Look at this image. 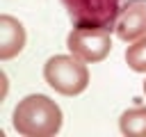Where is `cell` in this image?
Returning <instances> with one entry per match:
<instances>
[{
  "mask_svg": "<svg viewBox=\"0 0 146 137\" xmlns=\"http://www.w3.org/2000/svg\"><path fill=\"white\" fill-rule=\"evenodd\" d=\"M62 107L46 94L21 98L11 114V126L23 137H52L62 128Z\"/></svg>",
  "mask_w": 146,
  "mask_h": 137,
  "instance_id": "1",
  "label": "cell"
},
{
  "mask_svg": "<svg viewBox=\"0 0 146 137\" xmlns=\"http://www.w3.org/2000/svg\"><path fill=\"white\" fill-rule=\"evenodd\" d=\"M75 27H107L114 30L123 9L146 0H59Z\"/></svg>",
  "mask_w": 146,
  "mask_h": 137,
  "instance_id": "2",
  "label": "cell"
},
{
  "mask_svg": "<svg viewBox=\"0 0 146 137\" xmlns=\"http://www.w3.org/2000/svg\"><path fill=\"white\" fill-rule=\"evenodd\" d=\"M43 80L50 89L62 96H78L89 84V68L87 62L71 55H55L43 66Z\"/></svg>",
  "mask_w": 146,
  "mask_h": 137,
  "instance_id": "3",
  "label": "cell"
},
{
  "mask_svg": "<svg viewBox=\"0 0 146 137\" xmlns=\"http://www.w3.org/2000/svg\"><path fill=\"white\" fill-rule=\"evenodd\" d=\"M112 32L107 27H73L66 37V48L87 64L103 62L112 50Z\"/></svg>",
  "mask_w": 146,
  "mask_h": 137,
  "instance_id": "4",
  "label": "cell"
},
{
  "mask_svg": "<svg viewBox=\"0 0 146 137\" xmlns=\"http://www.w3.org/2000/svg\"><path fill=\"white\" fill-rule=\"evenodd\" d=\"M114 34L128 43L146 37V2H137L123 9L114 23Z\"/></svg>",
  "mask_w": 146,
  "mask_h": 137,
  "instance_id": "5",
  "label": "cell"
},
{
  "mask_svg": "<svg viewBox=\"0 0 146 137\" xmlns=\"http://www.w3.org/2000/svg\"><path fill=\"white\" fill-rule=\"evenodd\" d=\"M25 41H27V34L23 23L9 14H2L0 16V59L7 62L21 55L25 48Z\"/></svg>",
  "mask_w": 146,
  "mask_h": 137,
  "instance_id": "6",
  "label": "cell"
},
{
  "mask_svg": "<svg viewBox=\"0 0 146 137\" xmlns=\"http://www.w3.org/2000/svg\"><path fill=\"white\" fill-rule=\"evenodd\" d=\"M119 130L125 137H146V107L135 105L125 110L119 119Z\"/></svg>",
  "mask_w": 146,
  "mask_h": 137,
  "instance_id": "7",
  "label": "cell"
},
{
  "mask_svg": "<svg viewBox=\"0 0 146 137\" xmlns=\"http://www.w3.org/2000/svg\"><path fill=\"white\" fill-rule=\"evenodd\" d=\"M125 64L128 68H132L135 73H146V37L132 41L125 48Z\"/></svg>",
  "mask_w": 146,
  "mask_h": 137,
  "instance_id": "8",
  "label": "cell"
},
{
  "mask_svg": "<svg viewBox=\"0 0 146 137\" xmlns=\"http://www.w3.org/2000/svg\"><path fill=\"white\" fill-rule=\"evenodd\" d=\"M144 94H146V80H144Z\"/></svg>",
  "mask_w": 146,
  "mask_h": 137,
  "instance_id": "9",
  "label": "cell"
}]
</instances>
